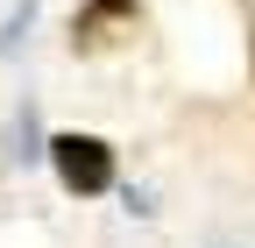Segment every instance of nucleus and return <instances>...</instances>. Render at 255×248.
I'll return each mask as SVG.
<instances>
[{
  "label": "nucleus",
  "mask_w": 255,
  "mask_h": 248,
  "mask_svg": "<svg viewBox=\"0 0 255 248\" xmlns=\"http://www.w3.org/2000/svg\"><path fill=\"white\" fill-rule=\"evenodd\" d=\"M50 170L64 177V192L100 199L107 184H114V149H107L100 135H57V142H50Z\"/></svg>",
  "instance_id": "1"
},
{
  "label": "nucleus",
  "mask_w": 255,
  "mask_h": 248,
  "mask_svg": "<svg viewBox=\"0 0 255 248\" xmlns=\"http://www.w3.org/2000/svg\"><path fill=\"white\" fill-rule=\"evenodd\" d=\"M92 7H100V14H121V21H128V14H135V0H92Z\"/></svg>",
  "instance_id": "2"
}]
</instances>
